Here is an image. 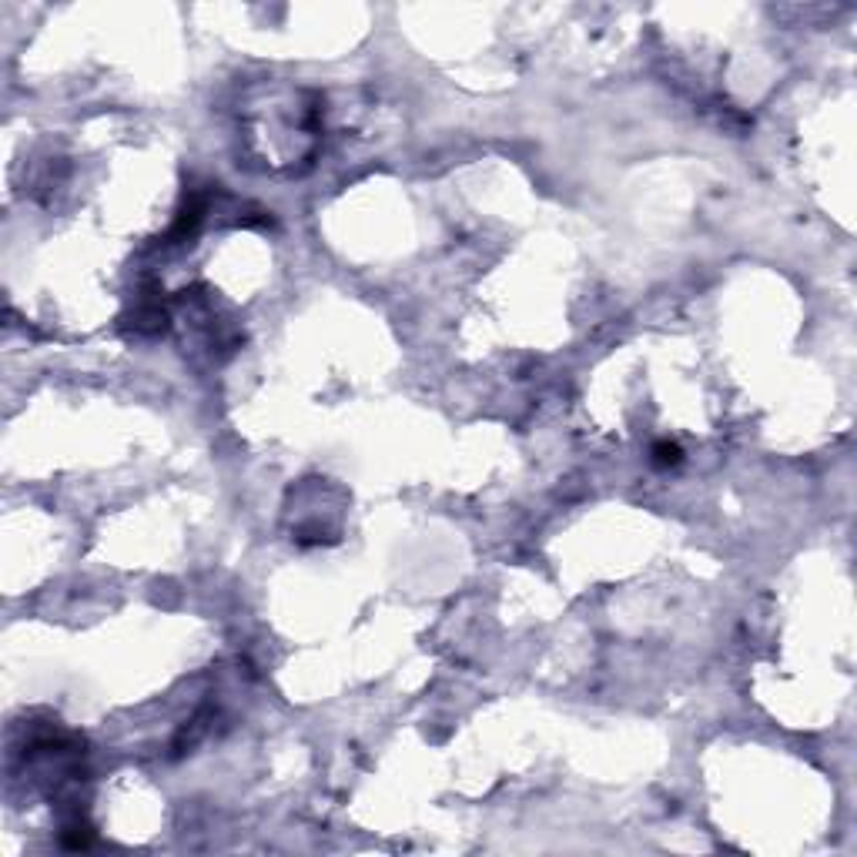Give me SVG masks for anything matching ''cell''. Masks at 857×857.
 I'll list each match as a JSON object with an SVG mask.
<instances>
[{
	"label": "cell",
	"mask_w": 857,
	"mask_h": 857,
	"mask_svg": "<svg viewBox=\"0 0 857 857\" xmlns=\"http://www.w3.org/2000/svg\"><path fill=\"white\" fill-rule=\"evenodd\" d=\"M680 459H683V452H680L676 442H660V445H653V463H656V466H676Z\"/></svg>",
	"instance_id": "1"
}]
</instances>
